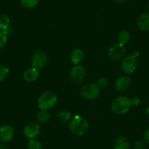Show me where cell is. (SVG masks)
<instances>
[{
  "mask_svg": "<svg viewBox=\"0 0 149 149\" xmlns=\"http://www.w3.org/2000/svg\"><path fill=\"white\" fill-rule=\"evenodd\" d=\"M89 124L87 120L79 115L74 116L69 124V130L73 134L83 136L88 132Z\"/></svg>",
  "mask_w": 149,
  "mask_h": 149,
  "instance_id": "6da1fadb",
  "label": "cell"
},
{
  "mask_svg": "<svg viewBox=\"0 0 149 149\" xmlns=\"http://www.w3.org/2000/svg\"><path fill=\"white\" fill-rule=\"evenodd\" d=\"M131 100L125 96H119L112 102V111L116 115H123L130 111L132 107Z\"/></svg>",
  "mask_w": 149,
  "mask_h": 149,
  "instance_id": "7a4b0ae2",
  "label": "cell"
},
{
  "mask_svg": "<svg viewBox=\"0 0 149 149\" xmlns=\"http://www.w3.org/2000/svg\"><path fill=\"white\" fill-rule=\"evenodd\" d=\"M58 102L56 94L51 91L42 93L37 100V107L40 110H50L53 108Z\"/></svg>",
  "mask_w": 149,
  "mask_h": 149,
  "instance_id": "3957f363",
  "label": "cell"
},
{
  "mask_svg": "<svg viewBox=\"0 0 149 149\" xmlns=\"http://www.w3.org/2000/svg\"><path fill=\"white\" fill-rule=\"evenodd\" d=\"M100 89L97 84H88L82 86L80 94L85 100H93L97 99L100 94Z\"/></svg>",
  "mask_w": 149,
  "mask_h": 149,
  "instance_id": "277c9868",
  "label": "cell"
},
{
  "mask_svg": "<svg viewBox=\"0 0 149 149\" xmlns=\"http://www.w3.org/2000/svg\"><path fill=\"white\" fill-rule=\"evenodd\" d=\"M86 70L80 64H76L72 68L70 71V78L71 82L74 85H79L82 84L86 78Z\"/></svg>",
  "mask_w": 149,
  "mask_h": 149,
  "instance_id": "5b68a950",
  "label": "cell"
},
{
  "mask_svg": "<svg viewBox=\"0 0 149 149\" xmlns=\"http://www.w3.org/2000/svg\"><path fill=\"white\" fill-rule=\"evenodd\" d=\"M137 66H138L137 57H136L133 54H130L123 58L121 68L125 74H130L137 70Z\"/></svg>",
  "mask_w": 149,
  "mask_h": 149,
  "instance_id": "8992f818",
  "label": "cell"
},
{
  "mask_svg": "<svg viewBox=\"0 0 149 149\" xmlns=\"http://www.w3.org/2000/svg\"><path fill=\"white\" fill-rule=\"evenodd\" d=\"M47 62H48V56L45 51L42 50H37L34 51L31 58L32 67L40 70L45 67Z\"/></svg>",
  "mask_w": 149,
  "mask_h": 149,
  "instance_id": "52a82bcc",
  "label": "cell"
},
{
  "mask_svg": "<svg viewBox=\"0 0 149 149\" xmlns=\"http://www.w3.org/2000/svg\"><path fill=\"white\" fill-rule=\"evenodd\" d=\"M126 54V48L124 45L117 43L109 49L108 56L113 61H118L124 57Z\"/></svg>",
  "mask_w": 149,
  "mask_h": 149,
  "instance_id": "ba28073f",
  "label": "cell"
},
{
  "mask_svg": "<svg viewBox=\"0 0 149 149\" xmlns=\"http://www.w3.org/2000/svg\"><path fill=\"white\" fill-rule=\"evenodd\" d=\"M15 136L13 127L9 124H4L0 127V140L4 143L12 141Z\"/></svg>",
  "mask_w": 149,
  "mask_h": 149,
  "instance_id": "9c48e42d",
  "label": "cell"
},
{
  "mask_svg": "<svg viewBox=\"0 0 149 149\" xmlns=\"http://www.w3.org/2000/svg\"><path fill=\"white\" fill-rule=\"evenodd\" d=\"M40 132V126L37 122L31 121L25 126L24 129V134L26 137L30 139H35L39 135Z\"/></svg>",
  "mask_w": 149,
  "mask_h": 149,
  "instance_id": "30bf717a",
  "label": "cell"
},
{
  "mask_svg": "<svg viewBox=\"0 0 149 149\" xmlns=\"http://www.w3.org/2000/svg\"><path fill=\"white\" fill-rule=\"evenodd\" d=\"M0 31H3L9 35L12 33L13 28L11 26V19L6 14L0 15Z\"/></svg>",
  "mask_w": 149,
  "mask_h": 149,
  "instance_id": "8fae6325",
  "label": "cell"
},
{
  "mask_svg": "<svg viewBox=\"0 0 149 149\" xmlns=\"http://www.w3.org/2000/svg\"><path fill=\"white\" fill-rule=\"evenodd\" d=\"M137 26L143 31H149V13H144L140 14L137 19Z\"/></svg>",
  "mask_w": 149,
  "mask_h": 149,
  "instance_id": "7c38bea8",
  "label": "cell"
},
{
  "mask_svg": "<svg viewBox=\"0 0 149 149\" xmlns=\"http://www.w3.org/2000/svg\"><path fill=\"white\" fill-rule=\"evenodd\" d=\"M132 84V80L127 75L121 76L117 79L116 82V89L117 91H124L130 88Z\"/></svg>",
  "mask_w": 149,
  "mask_h": 149,
  "instance_id": "4fadbf2b",
  "label": "cell"
},
{
  "mask_svg": "<svg viewBox=\"0 0 149 149\" xmlns=\"http://www.w3.org/2000/svg\"><path fill=\"white\" fill-rule=\"evenodd\" d=\"M39 70L34 68V67L27 69L24 73V78L27 82H34L39 78Z\"/></svg>",
  "mask_w": 149,
  "mask_h": 149,
  "instance_id": "5bb4252c",
  "label": "cell"
},
{
  "mask_svg": "<svg viewBox=\"0 0 149 149\" xmlns=\"http://www.w3.org/2000/svg\"><path fill=\"white\" fill-rule=\"evenodd\" d=\"M130 143L124 136H118L113 143V149H130Z\"/></svg>",
  "mask_w": 149,
  "mask_h": 149,
  "instance_id": "9a60e30c",
  "label": "cell"
},
{
  "mask_svg": "<svg viewBox=\"0 0 149 149\" xmlns=\"http://www.w3.org/2000/svg\"><path fill=\"white\" fill-rule=\"evenodd\" d=\"M84 56H85L84 52L80 48H75V49L73 50L71 53V55H70L71 61L74 65L79 64L84 59Z\"/></svg>",
  "mask_w": 149,
  "mask_h": 149,
  "instance_id": "2e32d148",
  "label": "cell"
},
{
  "mask_svg": "<svg viewBox=\"0 0 149 149\" xmlns=\"http://www.w3.org/2000/svg\"><path fill=\"white\" fill-rule=\"evenodd\" d=\"M56 117L59 122L65 123L71 119V113L67 110H61L57 112Z\"/></svg>",
  "mask_w": 149,
  "mask_h": 149,
  "instance_id": "e0dca14e",
  "label": "cell"
},
{
  "mask_svg": "<svg viewBox=\"0 0 149 149\" xmlns=\"http://www.w3.org/2000/svg\"><path fill=\"white\" fill-rule=\"evenodd\" d=\"M37 118L40 123L47 124L51 121V116L46 110H40L37 112Z\"/></svg>",
  "mask_w": 149,
  "mask_h": 149,
  "instance_id": "ac0fdd59",
  "label": "cell"
},
{
  "mask_svg": "<svg viewBox=\"0 0 149 149\" xmlns=\"http://www.w3.org/2000/svg\"><path fill=\"white\" fill-rule=\"evenodd\" d=\"M130 40V34L128 31L127 30H124V31H121L119 33L118 37V43L121 44V45H125L126 44H127L129 42Z\"/></svg>",
  "mask_w": 149,
  "mask_h": 149,
  "instance_id": "d6986e66",
  "label": "cell"
},
{
  "mask_svg": "<svg viewBox=\"0 0 149 149\" xmlns=\"http://www.w3.org/2000/svg\"><path fill=\"white\" fill-rule=\"evenodd\" d=\"M40 0H20V3L24 8L27 9H32L37 7Z\"/></svg>",
  "mask_w": 149,
  "mask_h": 149,
  "instance_id": "ffe728a7",
  "label": "cell"
},
{
  "mask_svg": "<svg viewBox=\"0 0 149 149\" xmlns=\"http://www.w3.org/2000/svg\"><path fill=\"white\" fill-rule=\"evenodd\" d=\"M28 149H44V146L41 142L35 139H31L27 145Z\"/></svg>",
  "mask_w": 149,
  "mask_h": 149,
  "instance_id": "44dd1931",
  "label": "cell"
},
{
  "mask_svg": "<svg viewBox=\"0 0 149 149\" xmlns=\"http://www.w3.org/2000/svg\"><path fill=\"white\" fill-rule=\"evenodd\" d=\"M10 73L9 67L5 65H0V83L3 82Z\"/></svg>",
  "mask_w": 149,
  "mask_h": 149,
  "instance_id": "7402d4cb",
  "label": "cell"
},
{
  "mask_svg": "<svg viewBox=\"0 0 149 149\" xmlns=\"http://www.w3.org/2000/svg\"><path fill=\"white\" fill-rule=\"evenodd\" d=\"M8 34L3 31H0V49L5 48L8 44Z\"/></svg>",
  "mask_w": 149,
  "mask_h": 149,
  "instance_id": "603a6c76",
  "label": "cell"
},
{
  "mask_svg": "<svg viewBox=\"0 0 149 149\" xmlns=\"http://www.w3.org/2000/svg\"><path fill=\"white\" fill-rule=\"evenodd\" d=\"M97 84L99 86V87L100 88H106L107 86V85H108V81H107V79L105 77H102V78H100L97 81Z\"/></svg>",
  "mask_w": 149,
  "mask_h": 149,
  "instance_id": "cb8c5ba5",
  "label": "cell"
},
{
  "mask_svg": "<svg viewBox=\"0 0 149 149\" xmlns=\"http://www.w3.org/2000/svg\"><path fill=\"white\" fill-rule=\"evenodd\" d=\"M146 142L144 140H137L134 143V149H145L146 148Z\"/></svg>",
  "mask_w": 149,
  "mask_h": 149,
  "instance_id": "d4e9b609",
  "label": "cell"
},
{
  "mask_svg": "<svg viewBox=\"0 0 149 149\" xmlns=\"http://www.w3.org/2000/svg\"><path fill=\"white\" fill-rule=\"evenodd\" d=\"M131 103L132 106H138L140 103V100L138 97H134L131 99Z\"/></svg>",
  "mask_w": 149,
  "mask_h": 149,
  "instance_id": "484cf974",
  "label": "cell"
},
{
  "mask_svg": "<svg viewBox=\"0 0 149 149\" xmlns=\"http://www.w3.org/2000/svg\"><path fill=\"white\" fill-rule=\"evenodd\" d=\"M143 139H144V141L146 143H149V127L148 129H146V131L144 132V134H143Z\"/></svg>",
  "mask_w": 149,
  "mask_h": 149,
  "instance_id": "4316f807",
  "label": "cell"
},
{
  "mask_svg": "<svg viewBox=\"0 0 149 149\" xmlns=\"http://www.w3.org/2000/svg\"><path fill=\"white\" fill-rule=\"evenodd\" d=\"M112 1L117 5H122V4L125 3L127 0H112Z\"/></svg>",
  "mask_w": 149,
  "mask_h": 149,
  "instance_id": "83f0119b",
  "label": "cell"
},
{
  "mask_svg": "<svg viewBox=\"0 0 149 149\" xmlns=\"http://www.w3.org/2000/svg\"><path fill=\"white\" fill-rule=\"evenodd\" d=\"M0 149H9V148L5 144H0Z\"/></svg>",
  "mask_w": 149,
  "mask_h": 149,
  "instance_id": "f1b7e54d",
  "label": "cell"
},
{
  "mask_svg": "<svg viewBox=\"0 0 149 149\" xmlns=\"http://www.w3.org/2000/svg\"><path fill=\"white\" fill-rule=\"evenodd\" d=\"M133 55H134L136 57H137V58H138L139 57V56H140V53H139V51H134V52H133Z\"/></svg>",
  "mask_w": 149,
  "mask_h": 149,
  "instance_id": "f546056e",
  "label": "cell"
},
{
  "mask_svg": "<svg viewBox=\"0 0 149 149\" xmlns=\"http://www.w3.org/2000/svg\"><path fill=\"white\" fill-rule=\"evenodd\" d=\"M146 113L148 114V115H149V104H148V107H146Z\"/></svg>",
  "mask_w": 149,
  "mask_h": 149,
  "instance_id": "4dcf8cb0",
  "label": "cell"
},
{
  "mask_svg": "<svg viewBox=\"0 0 149 149\" xmlns=\"http://www.w3.org/2000/svg\"><path fill=\"white\" fill-rule=\"evenodd\" d=\"M148 9H149V2H148Z\"/></svg>",
  "mask_w": 149,
  "mask_h": 149,
  "instance_id": "1f68e13d",
  "label": "cell"
}]
</instances>
